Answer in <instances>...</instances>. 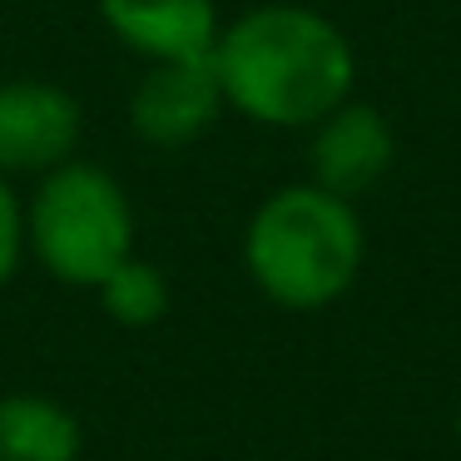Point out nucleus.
I'll use <instances>...</instances> for the list:
<instances>
[{"label": "nucleus", "instance_id": "1", "mask_svg": "<svg viewBox=\"0 0 461 461\" xmlns=\"http://www.w3.org/2000/svg\"><path fill=\"white\" fill-rule=\"evenodd\" d=\"M209 60L223 104L268 130H312L357 85V55L342 25L293 0L253 5L219 25Z\"/></svg>", "mask_w": 461, "mask_h": 461}, {"label": "nucleus", "instance_id": "2", "mask_svg": "<svg viewBox=\"0 0 461 461\" xmlns=\"http://www.w3.org/2000/svg\"><path fill=\"white\" fill-rule=\"evenodd\" d=\"M367 233L352 199L322 184H283L243 229V268L253 288L288 312H318L357 283Z\"/></svg>", "mask_w": 461, "mask_h": 461}, {"label": "nucleus", "instance_id": "3", "mask_svg": "<svg viewBox=\"0 0 461 461\" xmlns=\"http://www.w3.org/2000/svg\"><path fill=\"white\" fill-rule=\"evenodd\" d=\"M25 249L50 278L100 288L134 253V203L124 184L90 159L45 169L25 203Z\"/></svg>", "mask_w": 461, "mask_h": 461}, {"label": "nucleus", "instance_id": "4", "mask_svg": "<svg viewBox=\"0 0 461 461\" xmlns=\"http://www.w3.org/2000/svg\"><path fill=\"white\" fill-rule=\"evenodd\" d=\"M229 110L213 60H154L130 95V130L149 149H189Z\"/></svg>", "mask_w": 461, "mask_h": 461}, {"label": "nucleus", "instance_id": "5", "mask_svg": "<svg viewBox=\"0 0 461 461\" xmlns=\"http://www.w3.org/2000/svg\"><path fill=\"white\" fill-rule=\"evenodd\" d=\"M85 114L65 85L0 80V174H45L75 159Z\"/></svg>", "mask_w": 461, "mask_h": 461}, {"label": "nucleus", "instance_id": "6", "mask_svg": "<svg viewBox=\"0 0 461 461\" xmlns=\"http://www.w3.org/2000/svg\"><path fill=\"white\" fill-rule=\"evenodd\" d=\"M392 159H397V134H392L387 114L377 104H362L348 95L338 110H328L312 124V144H308L312 184L342 194V199L372 189L392 169Z\"/></svg>", "mask_w": 461, "mask_h": 461}, {"label": "nucleus", "instance_id": "7", "mask_svg": "<svg viewBox=\"0 0 461 461\" xmlns=\"http://www.w3.org/2000/svg\"><path fill=\"white\" fill-rule=\"evenodd\" d=\"M100 21L124 50L144 60H199L219 41L213 0H95Z\"/></svg>", "mask_w": 461, "mask_h": 461}, {"label": "nucleus", "instance_id": "8", "mask_svg": "<svg viewBox=\"0 0 461 461\" xmlns=\"http://www.w3.org/2000/svg\"><path fill=\"white\" fill-rule=\"evenodd\" d=\"M85 431L70 407L41 392L0 397V461H80Z\"/></svg>", "mask_w": 461, "mask_h": 461}, {"label": "nucleus", "instance_id": "9", "mask_svg": "<svg viewBox=\"0 0 461 461\" xmlns=\"http://www.w3.org/2000/svg\"><path fill=\"white\" fill-rule=\"evenodd\" d=\"M95 293H100V308L110 312V322H120V328H154L169 312V278L134 253Z\"/></svg>", "mask_w": 461, "mask_h": 461}, {"label": "nucleus", "instance_id": "10", "mask_svg": "<svg viewBox=\"0 0 461 461\" xmlns=\"http://www.w3.org/2000/svg\"><path fill=\"white\" fill-rule=\"evenodd\" d=\"M25 258V203L15 199L11 174H0V288L21 273Z\"/></svg>", "mask_w": 461, "mask_h": 461}, {"label": "nucleus", "instance_id": "11", "mask_svg": "<svg viewBox=\"0 0 461 461\" xmlns=\"http://www.w3.org/2000/svg\"><path fill=\"white\" fill-rule=\"evenodd\" d=\"M456 437H461V407H456Z\"/></svg>", "mask_w": 461, "mask_h": 461}]
</instances>
